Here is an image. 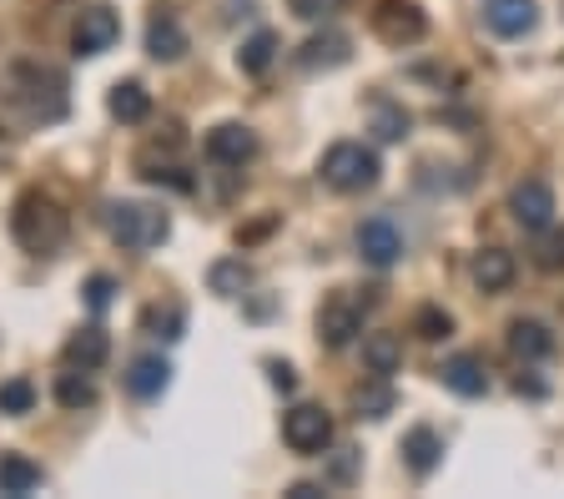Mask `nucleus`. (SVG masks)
<instances>
[{
  "label": "nucleus",
  "instance_id": "obj_4",
  "mask_svg": "<svg viewBox=\"0 0 564 499\" xmlns=\"http://www.w3.org/2000/svg\"><path fill=\"white\" fill-rule=\"evenodd\" d=\"M282 440L293 454H323L333 444V414L323 404H297L282 414Z\"/></svg>",
  "mask_w": 564,
  "mask_h": 499
},
{
  "label": "nucleus",
  "instance_id": "obj_27",
  "mask_svg": "<svg viewBox=\"0 0 564 499\" xmlns=\"http://www.w3.org/2000/svg\"><path fill=\"white\" fill-rule=\"evenodd\" d=\"M35 409V383L31 379H6L0 383V414H31Z\"/></svg>",
  "mask_w": 564,
  "mask_h": 499
},
{
  "label": "nucleus",
  "instance_id": "obj_7",
  "mask_svg": "<svg viewBox=\"0 0 564 499\" xmlns=\"http://www.w3.org/2000/svg\"><path fill=\"white\" fill-rule=\"evenodd\" d=\"M509 213H514V223L524 227V232H550V223H554V192H550V182H540V177L519 182V187L509 192Z\"/></svg>",
  "mask_w": 564,
  "mask_h": 499
},
{
  "label": "nucleus",
  "instance_id": "obj_2",
  "mask_svg": "<svg viewBox=\"0 0 564 499\" xmlns=\"http://www.w3.org/2000/svg\"><path fill=\"white\" fill-rule=\"evenodd\" d=\"M323 182H328L333 192H368L378 187V177H383V166H378V152L364 142H333L328 152H323Z\"/></svg>",
  "mask_w": 564,
  "mask_h": 499
},
{
  "label": "nucleus",
  "instance_id": "obj_3",
  "mask_svg": "<svg viewBox=\"0 0 564 499\" xmlns=\"http://www.w3.org/2000/svg\"><path fill=\"white\" fill-rule=\"evenodd\" d=\"M11 227H15V238H21V248L51 252V248H61V238H66V213H61L56 203H46V197H35L31 192V197L15 203Z\"/></svg>",
  "mask_w": 564,
  "mask_h": 499
},
{
  "label": "nucleus",
  "instance_id": "obj_23",
  "mask_svg": "<svg viewBox=\"0 0 564 499\" xmlns=\"http://www.w3.org/2000/svg\"><path fill=\"white\" fill-rule=\"evenodd\" d=\"M252 283V268H247L242 258H223L207 268V288L217 297H242V288Z\"/></svg>",
  "mask_w": 564,
  "mask_h": 499
},
{
  "label": "nucleus",
  "instance_id": "obj_13",
  "mask_svg": "<svg viewBox=\"0 0 564 499\" xmlns=\"http://www.w3.org/2000/svg\"><path fill=\"white\" fill-rule=\"evenodd\" d=\"M438 459H444V440H438L429 424H419V429H409V434H403V464H409L419 479L434 475Z\"/></svg>",
  "mask_w": 564,
  "mask_h": 499
},
{
  "label": "nucleus",
  "instance_id": "obj_1",
  "mask_svg": "<svg viewBox=\"0 0 564 499\" xmlns=\"http://www.w3.org/2000/svg\"><path fill=\"white\" fill-rule=\"evenodd\" d=\"M101 223H106V232H111L121 248H131V252L162 248V242L172 238V217H166L162 207H152V203H106Z\"/></svg>",
  "mask_w": 564,
  "mask_h": 499
},
{
  "label": "nucleus",
  "instance_id": "obj_22",
  "mask_svg": "<svg viewBox=\"0 0 564 499\" xmlns=\"http://www.w3.org/2000/svg\"><path fill=\"white\" fill-rule=\"evenodd\" d=\"M106 354H111V338H106L101 328H82V333H70V344H66V358L76 364V369H101Z\"/></svg>",
  "mask_w": 564,
  "mask_h": 499
},
{
  "label": "nucleus",
  "instance_id": "obj_11",
  "mask_svg": "<svg viewBox=\"0 0 564 499\" xmlns=\"http://www.w3.org/2000/svg\"><path fill=\"white\" fill-rule=\"evenodd\" d=\"M484 25H489L494 36L519 41L540 25V6L534 0H484Z\"/></svg>",
  "mask_w": 564,
  "mask_h": 499
},
{
  "label": "nucleus",
  "instance_id": "obj_10",
  "mask_svg": "<svg viewBox=\"0 0 564 499\" xmlns=\"http://www.w3.org/2000/svg\"><path fill=\"white\" fill-rule=\"evenodd\" d=\"M358 252H364L368 268H393L403 258V232L393 227V217H368L358 227Z\"/></svg>",
  "mask_w": 564,
  "mask_h": 499
},
{
  "label": "nucleus",
  "instance_id": "obj_29",
  "mask_svg": "<svg viewBox=\"0 0 564 499\" xmlns=\"http://www.w3.org/2000/svg\"><path fill=\"white\" fill-rule=\"evenodd\" d=\"M413 328H419V338H429V344H434V338H448V333H454V318H448L444 308H419Z\"/></svg>",
  "mask_w": 564,
  "mask_h": 499
},
{
  "label": "nucleus",
  "instance_id": "obj_26",
  "mask_svg": "<svg viewBox=\"0 0 564 499\" xmlns=\"http://www.w3.org/2000/svg\"><path fill=\"white\" fill-rule=\"evenodd\" d=\"M56 404L61 409H91L96 404V383L86 379V369L82 373H61L56 379Z\"/></svg>",
  "mask_w": 564,
  "mask_h": 499
},
{
  "label": "nucleus",
  "instance_id": "obj_6",
  "mask_svg": "<svg viewBox=\"0 0 564 499\" xmlns=\"http://www.w3.org/2000/svg\"><path fill=\"white\" fill-rule=\"evenodd\" d=\"M364 313L368 303H358V297H333V303H323V313H317V338H323V348H348L358 333H364Z\"/></svg>",
  "mask_w": 564,
  "mask_h": 499
},
{
  "label": "nucleus",
  "instance_id": "obj_34",
  "mask_svg": "<svg viewBox=\"0 0 564 499\" xmlns=\"http://www.w3.org/2000/svg\"><path fill=\"white\" fill-rule=\"evenodd\" d=\"M338 454H343V459H338V464H333V475H338V479H343V485H348V479H352V475H358V459H352V454H358V449H338Z\"/></svg>",
  "mask_w": 564,
  "mask_h": 499
},
{
  "label": "nucleus",
  "instance_id": "obj_19",
  "mask_svg": "<svg viewBox=\"0 0 564 499\" xmlns=\"http://www.w3.org/2000/svg\"><path fill=\"white\" fill-rule=\"evenodd\" d=\"M31 489H41V464H31L25 454H0V495L25 499Z\"/></svg>",
  "mask_w": 564,
  "mask_h": 499
},
{
  "label": "nucleus",
  "instance_id": "obj_16",
  "mask_svg": "<svg viewBox=\"0 0 564 499\" xmlns=\"http://www.w3.org/2000/svg\"><path fill=\"white\" fill-rule=\"evenodd\" d=\"M172 383V364H166L162 354H141L131 358V369H127V389L137 393V399H156V393Z\"/></svg>",
  "mask_w": 564,
  "mask_h": 499
},
{
  "label": "nucleus",
  "instance_id": "obj_20",
  "mask_svg": "<svg viewBox=\"0 0 564 499\" xmlns=\"http://www.w3.org/2000/svg\"><path fill=\"white\" fill-rule=\"evenodd\" d=\"M474 283H479L484 293H505V288L514 283V258H509L505 248H484L479 258H474Z\"/></svg>",
  "mask_w": 564,
  "mask_h": 499
},
{
  "label": "nucleus",
  "instance_id": "obj_18",
  "mask_svg": "<svg viewBox=\"0 0 564 499\" xmlns=\"http://www.w3.org/2000/svg\"><path fill=\"white\" fill-rule=\"evenodd\" d=\"M403 364V338L399 333H368L364 338V369L388 379V373H399Z\"/></svg>",
  "mask_w": 564,
  "mask_h": 499
},
{
  "label": "nucleus",
  "instance_id": "obj_31",
  "mask_svg": "<svg viewBox=\"0 0 564 499\" xmlns=\"http://www.w3.org/2000/svg\"><path fill=\"white\" fill-rule=\"evenodd\" d=\"M111 293H117V283H111L106 273H96L91 283H86V308H91V313H106V308H111Z\"/></svg>",
  "mask_w": 564,
  "mask_h": 499
},
{
  "label": "nucleus",
  "instance_id": "obj_25",
  "mask_svg": "<svg viewBox=\"0 0 564 499\" xmlns=\"http://www.w3.org/2000/svg\"><path fill=\"white\" fill-rule=\"evenodd\" d=\"M272 56H278V36H272V31H258L252 41H242V51H237V66H242L247 76H262L272 66Z\"/></svg>",
  "mask_w": 564,
  "mask_h": 499
},
{
  "label": "nucleus",
  "instance_id": "obj_12",
  "mask_svg": "<svg viewBox=\"0 0 564 499\" xmlns=\"http://www.w3.org/2000/svg\"><path fill=\"white\" fill-rule=\"evenodd\" d=\"M438 379H444V389H454L458 399H484V393H489V369H484L479 354H454V358H444Z\"/></svg>",
  "mask_w": 564,
  "mask_h": 499
},
{
  "label": "nucleus",
  "instance_id": "obj_14",
  "mask_svg": "<svg viewBox=\"0 0 564 499\" xmlns=\"http://www.w3.org/2000/svg\"><path fill=\"white\" fill-rule=\"evenodd\" d=\"M106 111L121 121V127H137V121L152 117V91L141 82H117L111 96H106Z\"/></svg>",
  "mask_w": 564,
  "mask_h": 499
},
{
  "label": "nucleus",
  "instance_id": "obj_32",
  "mask_svg": "<svg viewBox=\"0 0 564 499\" xmlns=\"http://www.w3.org/2000/svg\"><path fill=\"white\" fill-rule=\"evenodd\" d=\"M540 268H550V273L564 268V232H554V238L540 242Z\"/></svg>",
  "mask_w": 564,
  "mask_h": 499
},
{
  "label": "nucleus",
  "instance_id": "obj_5",
  "mask_svg": "<svg viewBox=\"0 0 564 499\" xmlns=\"http://www.w3.org/2000/svg\"><path fill=\"white\" fill-rule=\"evenodd\" d=\"M373 31L388 41V46H413V41H423L429 21H423V11L413 6V0H378L373 6Z\"/></svg>",
  "mask_w": 564,
  "mask_h": 499
},
{
  "label": "nucleus",
  "instance_id": "obj_30",
  "mask_svg": "<svg viewBox=\"0 0 564 499\" xmlns=\"http://www.w3.org/2000/svg\"><path fill=\"white\" fill-rule=\"evenodd\" d=\"M338 6L343 0H288V11H293L297 21H328Z\"/></svg>",
  "mask_w": 564,
  "mask_h": 499
},
{
  "label": "nucleus",
  "instance_id": "obj_15",
  "mask_svg": "<svg viewBox=\"0 0 564 499\" xmlns=\"http://www.w3.org/2000/svg\"><path fill=\"white\" fill-rule=\"evenodd\" d=\"M509 354L524 358V364H540V358L554 354V333L544 328L540 318H519L514 328H509Z\"/></svg>",
  "mask_w": 564,
  "mask_h": 499
},
{
  "label": "nucleus",
  "instance_id": "obj_33",
  "mask_svg": "<svg viewBox=\"0 0 564 499\" xmlns=\"http://www.w3.org/2000/svg\"><path fill=\"white\" fill-rule=\"evenodd\" d=\"M268 373H272V389H282V393L297 389V373L288 369V364H268Z\"/></svg>",
  "mask_w": 564,
  "mask_h": 499
},
{
  "label": "nucleus",
  "instance_id": "obj_28",
  "mask_svg": "<svg viewBox=\"0 0 564 499\" xmlns=\"http://www.w3.org/2000/svg\"><path fill=\"white\" fill-rule=\"evenodd\" d=\"M373 131L383 137V142H403L409 137V111H399V107H373Z\"/></svg>",
  "mask_w": 564,
  "mask_h": 499
},
{
  "label": "nucleus",
  "instance_id": "obj_8",
  "mask_svg": "<svg viewBox=\"0 0 564 499\" xmlns=\"http://www.w3.org/2000/svg\"><path fill=\"white\" fill-rule=\"evenodd\" d=\"M121 36V21L111 6H91V11H82V21H76V36H70V46H76V56H101V51H111Z\"/></svg>",
  "mask_w": 564,
  "mask_h": 499
},
{
  "label": "nucleus",
  "instance_id": "obj_21",
  "mask_svg": "<svg viewBox=\"0 0 564 499\" xmlns=\"http://www.w3.org/2000/svg\"><path fill=\"white\" fill-rule=\"evenodd\" d=\"M348 61V36H338V31H328V36H313L303 51H297V66H307V72H333V66H343Z\"/></svg>",
  "mask_w": 564,
  "mask_h": 499
},
{
  "label": "nucleus",
  "instance_id": "obj_17",
  "mask_svg": "<svg viewBox=\"0 0 564 499\" xmlns=\"http://www.w3.org/2000/svg\"><path fill=\"white\" fill-rule=\"evenodd\" d=\"M182 51H187V31H182V21H176V15H152V21H147V56L152 61H182Z\"/></svg>",
  "mask_w": 564,
  "mask_h": 499
},
{
  "label": "nucleus",
  "instance_id": "obj_24",
  "mask_svg": "<svg viewBox=\"0 0 564 499\" xmlns=\"http://www.w3.org/2000/svg\"><path fill=\"white\" fill-rule=\"evenodd\" d=\"M393 389H388V379H378L373 373V383H364V389H352V414L358 419H383V414H393Z\"/></svg>",
  "mask_w": 564,
  "mask_h": 499
},
{
  "label": "nucleus",
  "instance_id": "obj_35",
  "mask_svg": "<svg viewBox=\"0 0 564 499\" xmlns=\"http://www.w3.org/2000/svg\"><path fill=\"white\" fill-rule=\"evenodd\" d=\"M288 499H323V489H317V485H293V489H288Z\"/></svg>",
  "mask_w": 564,
  "mask_h": 499
},
{
  "label": "nucleus",
  "instance_id": "obj_9",
  "mask_svg": "<svg viewBox=\"0 0 564 499\" xmlns=\"http://www.w3.org/2000/svg\"><path fill=\"white\" fill-rule=\"evenodd\" d=\"M207 156L217 166H242L258 156V131L242 127V121H223V127L207 131Z\"/></svg>",
  "mask_w": 564,
  "mask_h": 499
}]
</instances>
